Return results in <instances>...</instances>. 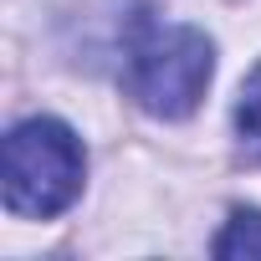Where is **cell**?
I'll return each mask as SVG.
<instances>
[{"instance_id": "obj_3", "label": "cell", "mask_w": 261, "mask_h": 261, "mask_svg": "<svg viewBox=\"0 0 261 261\" xmlns=\"http://www.w3.org/2000/svg\"><path fill=\"white\" fill-rule=\"evenodd\" d=\"M210 251L215 256H261V210H230V220Z\"/></svg>"}, {"instance_id": "obj_2", "label": "cell", "mask_w": 261, "mask_h": 261, "mask_svg": "<svg viewBox=\"0 0 261 261\" xmlns=\"http://www.w3.org/2000/svg\"><path fill=\"white\" fill-rule=\"evenodd\" d=\"M82 144L62 118H26L6 134V210L51 220L82 195Z\"/></svg>"}, {"instance_id": "obj_4", "label": "cell", "mask_w": 261, "mask_h": 261, "mask_svg": "<svg viewBox=\"0 0 261 261\" xmlns=\"http://www.w3.org/2000/svg\"><path fill=\"white\" fill-rule=\"evenodd\" d=\"M236 128H241V139L251 144V154H261V62L251 67V77H246V87H241Z\"/></svg>"}, {"instance_id": "obj_1", "label": "cell", "mask_w": 261, "mask_h": 261, "mask_svg": "<svg viewBox=\"0 0 261 261\" xmlns=\"http://www.w3.org/2000/svg\"><path fill=\"white\" fill-rule=\"evenodd\" d=\"M215 77V41L200 26L139 6L123 26V87L154 118H190Z\"/></svg>"}]
</instances>
